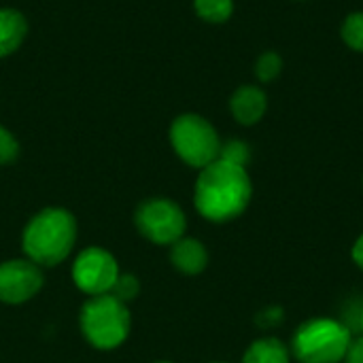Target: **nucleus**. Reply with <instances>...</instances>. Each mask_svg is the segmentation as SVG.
<instances>
[{
  "label": "nucleus",
  "mask_w": 363,
  "mask_h": 363,
  "mask_svg": "<svg viewBox=\"0 0 363 363\" xmlns=\"http://www.w3.org/2000/svg\"><path fill=\"white\" fill-rule=\"evenodd\" d=\"M251 196L253 185L247 168L215 160L202 168L196 181L194 204L204 219L213 223H228L247 211Z\"/></svg>",
  "instance_id": "obj_1"
},
{
  "label": "nucleus",
  "mask_w": 363,
  "mask_h": 363,
  "mask_svg": "<svg viewBox=\"0 0 363 363\" xmlns=\"http://www.w3.org/2000/svg\"><path fill=\"white\" fill-rule=\"evenodd\" d=\"M77 240V221L66 208H45L34 215L21 236L23 253L36 266L62 264Z\"/></svg>",
  "instance_id": "obj_2"
},
{
  "label": "nucleus",
  "mask_w": 363,
  "mask_h": 363,
  "mask_svg": "<svg viewBox=\"0 0 363 363\" xmlns=\"http://www.w3.org/2000/svg\"><path fill=\"white\" fill-rule=\"evenodd\" d=\"M353 342L349 328L330 317L304 321L291 338V357L298 363H342Z\"/></svg>",
  "instance_id": "obj_3"
},
{
  "label": "nucleus",
  "mask_w": 363,
  "mask_h": 363,
  "mask_svg": "<svg viewBox=\"0 0 363 363\" xmlns=\"http://www.w3.org/2000/svg\"><path fill=\"white\" fill-rule=\"evenodd\" d=\"M81 332L85 340L100 349L111 351L125 342L132 325L128 306L111 294L91 296L81 308Z\"/></svg>",
  "instance_id": "obj_4"
},
{
  "label": "nucleus",
  "mask_w": 363,
  "mask_h": 363,
  "mask_svg": "<svg viewBox=\"0 0 363 363\" xmlns=\"http://www.w3.org/2000/svg\"><path fill=\"white\" fill-rule=\"evenodd\" d=\"M170 140L177 155L194 168H206L219 160L221 140L215 128L200 115H181L174 119Z\"/></svg>",
  "instance_id": "obj_5"
},
{
  "label": "nucleus",
  "mask_w": 363,
  "mask_h": 363,
  "mask_svg": "<svg viewBox=\"0 0 363 363\" xmlns=\"http://www.w3.org/2000/svg\"><path fill=\"white\" fill-rule=\"evenodd\" d=\"M134 223L138 232L153 245H174L185 236L187 217L177 202L153 198L136 208Z\"/></svg>",
  "instance_id": "obj_6"
},
{
  "label": "nucleus",
  "mask_w": 363,
  "mask_h": 363,
  "mask_svg": "<svg viewBox=\"0 0 363 363\" xmlns=\"http://www.w3.org/2000/svg\"><path fill=\"white\" fill-rule=\"evenodd\" d=\"M119 274L117 259L102 247H87L72 264V281L87 296L111 294Z\"/></svg>",
  "instance_id": "obj_7"
},
{
  "label": "nucleus",
  "mask_w": 363,
  "mask_h": 363,
  "mask_svg": "<svg viewBox=\"0 0 363 363\" xmlns=\"http://www.w3.org/2000/svg\"><path fill=\"white\" fill-rule=\"evenodd\" d=\"M43 287L40 266L26 259H9L0 264V302L23 304Z\"/></svg>",
  "instance_id": "obj_8"
},
{
  "label": "nucleus",
  "mask_w": 363,
  "mask_h": 363,
  "mask_svg": "<svg viewBox=\"0 0 363 363\" xmlns=\"http://www.w3.org/2000/svg\"><path fill=\"white\" fill-rule=\"evenodd\" d=\"M170 262L179 272L196 277L208 266V251L198 238L183 236L170 245Z\"/></svg>",
  "instance_id": "obj_9"
},
{
  "label": "nucleus",
  "mask_w": 363,
  "mask_h": 363,
  "mask_svg": "<svg viewBox=\"0 0 363 363\" xmlns=\"http://www.w3.org/2000/svg\"><path fill=\"white\" fill-rule=\"evenodd\" d=\"M230 106H232V115L236 117L238 123L253 125L264 117L268 102H266V94L259 87L247 85V87H240L232 96Z\"/></svg>",
  "instance_id": "obj_10"
},
{
  "label": "nucleus",
  "mask_w": 363,
  "mask_h": 363,
  "mask_svg": "<svg viewBox=\"0 0 363 363\" xmlns=\"http://www.w3.org/2000/svg\"><path fill=\"white\" fill-rule=\"evenodd\" d=\"M242 363H291V351L283 340L268 336L255 340L245 351Z\"/></svg>",
  "instance_id": "obj_11"
},
{
  "label": "nucleus",
  "mask_w": 363,
  "mask_h": 363,
  "mask_svg": "<svg viewBox=\"0 0 363 363\" xmlns=\"http://www.w3.org/2000/svg\"><path fill=\"white\" fill-rule=\"evenodd\" d=\"M26 19L21 13L4 9L0 11V57L13 53L26 36Z\"/></svg>",
  "instance_id": "obj_12"
},
{
  "label": "nucleus",
  "mask_w": 363,
  "mask_h": 363,
  "mask_svg": "<svg viewBox=\"0 0 363 363\" xmlns=\"http://www.w3.org/2000/svg\"><path fill=\"white\" fill-rule=\"evenodd\" d=\"M196 11L206 21H225L234 11V2L232 0H196Z\"/></svg>",
  "instance_id": "obj_13"
},
{
  "label": "nucleus",
  "mask_w": 363,
  "mask_h": 363,
  "mask_svg": "<svg viewBox=\"0 0 363 363\" xmlns=\"http://www.w3.org/2000/svg\"><path fill=\"white\" fill-rule=\"evenodd\" d=\"M342 38L351 49L363 51V13H353L345 19Z\"/></svg>",
  "instance_id": "obj_14"
},
{
  "label": "nucleus",
  "mask_w": 363,
  "mask_h": 363,
  "mask_svg": "<svg viewBox=\"0 0 363 363\" xmlns=\"http://www.w3.org/2000/svg\"><path fill=\"white\" fill-rule=\"evenodd\" d=\"M219 160L236 164V166H247V162H249V147L242 140H230V143L221 145Z\"/></svg>",
  "instance_id": "obj_15"
},
{
  "label": "nucleus",
  "mask_w": 363,
  "mask_h": 363,
  "mask_svg": "<svg viewBox=\"0 0 363 363\" xmlns=\"http://www.w3.org/2000/svg\"><path fill=\"white\" fill-rule=\"evenodd\" d=\"M111 296H115L117 300H121L123 304H128L130 300H134L138 296V281L132 274H119V279L115 281Z\"/></svg>",
  "instance_id": "obj_16"
},
{
  "label": "nucleus",
  "mask_w": 363,
  "mask_h": 363,
  "mask_svg": "<svg viewBox=\"0 0 363 363\" xmlns=\"http://www.w3.org/2000/svg\"><path fill=\"white\" fill-rule=\"evenodd\" d=\"M283 68V62L277 53H264L259 60H257V66H255V72H257V79L259 81H272L279 77Z\"/></svg>",
  "instance_id": "obj_17"
},
{
  "label": "nucleus",
  "mask_w": 363,
  "mask_h": 363,
  "mask_svg": "<svg viewBox=\"0 0 363 363\" xmlns=\"http://www.w3.org/2000/svg\"><path fill=\"white\" fill-rule=\"evenodd\" d=\"M19 153V145L13 138V134L0 125V164H9L17 157Z\"/></svg>",
  "instance_id": "obj_18"
},
{
  "label": "nucleus",
  "mask_w": 363,
  "mask_h": 363,
  "mask_svg": "<svg viewBox=\"0 0 363 363\" xmlns=\"http://www.w3.org/2000/svg\"><path fill=\"white\" fill-rule=\"evenodd\" d=\"M342 363H363V336L351 342V347H349Z\"/></svg>",
  "instance_id": "obj_19"
},
{
  "label": "nucleus",
  "mask_w": 363,
  "mask_h": 363,
  "mask_svg": "<svg viewBox=\"0 0 363 363\" xmlns=\"http://www.w3.org/2000/svg\"><path fill=\"white\" fill-rule=\"evenodd\" d=\"M351 255H353V262L357 264V268L363 272V234L355 240V245H353V251H351Z\"/></svg>",
  "instance_id": "obj_20"
},
{
  "label": "nucleus",
  "mask_w": 363,
  "mask_h": 363,
  "mask_svg": "<svg viewBox=\"0 0 363 363\" xmlns=\"http://www.w3.org/2000/svg\"><path fill=\"white\" fill-rule=\"evenodd\" d=\"M359 325H362V332H363V311H362V319H359Z\"/></svg>",
  "instance_id": "obj_21"
},
{
  "label": "nucleus",
  "mask_w": 363,
  "mask_h": 363,
  "mask_svg": "<svg viewBox=\"0 0 363 363\" xmlns=\"http://www.w3.org/2000/svg\"><path fill=\"white\" fill-rule=\"evenodd\" d=\"M155 363H174V362H155Z\"/></svg>",
  "instance_id": "obj_22"
},
{
  "label": "nucleus",
  "mask_w": 363,
  "mask_h": 363,
  "mask_svg": "<svg viewBox=\"0 0 363 363\" xmlns=\"http://www.w3.org/2000/svg\"><path fill=\"white\" fill-rule=\"evenodd\" d=\"M211 363H228V362H211Z\"/></svg>",
  "instance_id": "obj_23"
}]
</instances>
